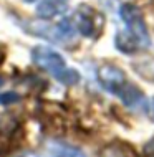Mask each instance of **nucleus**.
I'll list each match as a JSON object with an SVG mask.
<instances>
[{"label": "nucleus", "mask_w": 154, "mask_h": 157, "mask_svg": "<svg viewBox=\"0 0 154 157\" xmlns=\"http://www.w3.org/2000/svg\"><path fill=\"white\" fill-rule=\"evenodd\" d=\"M101 157H129V155L126 154V151L121 146L113 144V146H106L101 151Z\"/></svg>", "instance_id": "obj_8"}, {"label": "nucleus", "mask_w": 154, "mask_h": 157, "mask_svg": "<svg viewBox=\"0 0 154 157\" xmlns=\"http://www.w3.org/2000/svg\"><path fill=\"white\" fill-rule=\"evenodd\" d=\"M146 154H148V157H154V141L146 146Z\"/></svg>", "instance_id": "obj_11"}, {"label": "nucleus", "mask_w": 154, "mask_h": 157, "mask_svg": "<svg viewBox=\"0 0 154 157\" xmlns=\"http://www.w3.org/2000/svg\"><path fill=\"white\" fill-rule=\"evenodd\" d=\"M25 3H33V2H37V0H23Z\"/></svg>", "instance_id": "obj_13"}, {"label": "nucleus", "mask_w": 154, "mask_h": 157, "mask_svg": "<svg viewBox=\"0 0 154 157\" xmlns=\"http://www.w3.org/2000/svg\"><path fill=\"white\" fill-rule=\"evenodd\" d=\"M23 25V28H27L28 33L50 41H68L76 33L71 20H61L57 25L48 23V20H33V22H25Z\"/></svg>", "instance_id": "obj_4"}, {"label": "nucleus", "mask_w": 154, "mask_h": 157, "mask_svg": "<svg viewBox=\"0 0 154 157\" xmlns=\"http://www.w3.org/2000/svg\"><path fill=\"white\" fill-rule=\"evenodd\" d=\"M20 157H38L37 154H32V152H27V154H22Z\"/></svg>", "instance_id": "obj_12"}, {"label": "nucleus", "mask_w": 154, "mask_h": 157, "mask_svg": "<svg viewBox=\"0 0 154 157\" xmlns=\"http://www.w3.org/2000/svg\"><path fill=\"white\" fill-rule=\"evenodd\" d=\"M68 10V0H41L37 7L40 20H51Z\"/></svg>", "instance_id": "obj_6"}, {"label": "nucleus", "mask_w": 154, "mask_h": 157, "mask_svg": "<svg viewBox=\"0 0 154 157\" xmlns=\"http://www.w3.org/2000/svg\"><path fill=\"white\" fill-rule=\"evenodd\" d=\"M98 81L108 93L121 99V103L132 109L146 108L148 101L143 91L136 84H132L124 71L113 65H103L98 68Z\"/></svg>", "instance_id": "obj_2"}, {"label": "nucleus", "mask_w": 154, "mask_h": 157, "mask_svg": "<svg viewBox=\"0 0 154 157\" xmlns=\"http://www.w3.org/2000/svg\"><path fill=\"white\" fill-rule=\"evenodd\" d=\"M71 23H73L75 30L80 32L86 38H96L100 36L105 25V18L100 12H96L89 5H80L75 10L73 17H71Z\"/></svg>", "instance_id": "obj_5"}, {"label": "nucleus", "mask_w": 154, "mask_h": 157, "mask_svg": "<svg viewBox=\"0 0 154 157\" xmlns=\"http://www.w3.org/2000/svg\"><path fill=\"white\" fill-rule=\"evenodd\" d=\"M20 101V96L14 91H8V93H2L0 94V104L3 106H8V104H14V103H18Z\"/></svg>", "instance_id": "obj_9"}, {"label": "nucleus", "mask_w": 154, "mask_h": 157, "mask_svg": "<svg viewBox=\"0 0 154 157\" xmlns=\"http://www.w3.org/2000/svg\"><path fill=\"white\" fill-rule=\"evenodd\" d=\"M46 155L48 157H86V154L78 147L65 142H58V141H51L46 146Z\"/></svg>", "instance_id": "obj_7"}, {"label": "nucleus", "mask_w": 154, "mask_h": 157, "mask_svg": "<svg viewBox=\"0 0 154 157\" xmlns=\"http://www.w3.org/2000/svg\"><path fill=\"white\" fill-rule=\"evenodd\" d=\"M32 60L40 70L50 73L57 81L66 84V86H73L81 79L78 71L68 66L61 55L48 46H35L32 50Z\"/></svg>", "instance_id": "obj_3"}, {"label": "nucleus", "mask_w": 154, "mask_h": 157, "mask_svg": "<svg viewBox=\"0 0 154 157\" xmlns=\"http://www.w3.org/2000/svg\"><path fill=\"white\" fill-rule=\"evenodd\" d=\"M119 17L124 23V30H119L114 38V45L121 53L132 55L139 50H148L151 46V35L148 32L144 17L141 10L132 3H123L119 8Z\"/></svg>", "instance_id": "obj_1"}, {"label": "nucleus", "mask_w": 154, "mask_h": 157, "mask_svg": "<svg viewBox=\"0 0 154 157\" xmlns=\"http://www.w3.org/2000/svg\"><path fill=\"white\" fill-rule=\"evenodd\" d=\"M2 84H3V81H2V78H0V88H2Z\"/></svg>", "instance_id": "obj_14"}, {"label": "nucleus", "mask_w": 154, "mask_h": 157, "mask_svg": "<svg viewBox=\"0 0 154 157\" xmlns=\"http://www.w3.org/2000/svg\"><path fill=\"white\" fill-rule=\"evenodd\" d=\"M146 109H148V113L151 114V117L154 119V98H151V101H149V103H148Z\"/></svg>", "instance_id": "obj_10"}]
</instances>
